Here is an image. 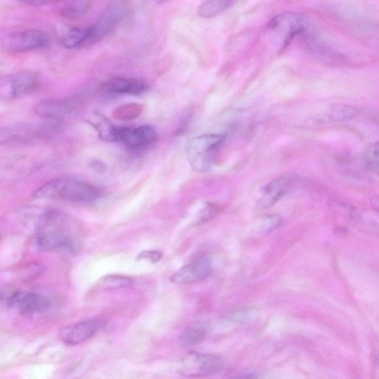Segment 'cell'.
I'll return each mask as SVG.
<instances>
[{"instance_id":"cell-25","label":"cell","mask_w":379,"mask_h":379,"mask_svg":"<svg viewBox=\"0 0 379 379\" xmlns=\"http://www.w3.org/2000/svg\"><path fill=\"white\" fill-rule=\"evenodd\" d=\"M281 218L277 215H268L261 219L258 225L259 233L268 235L275 231L281 224Z\"/></svg>"},{"instance_id":"cell-30","label":"cell","mask_w":379,"mask_h":379,"mask_svg":"<svg viewBox=\"0 0 379 379\" xmlns=\"http://www.w3.org/2000/svg\"><path fill=\"white\" fill-rule=\"evenodd\" d=\"M231 379H255V378L254 376L249 374V375L237 376Z\"/></svg>"},{"instance_id":"cell-26","label":"cell","mask_w":379,"mask_h":379,"mask_svg":"<svg viewBox=\"0 0 379 379\" xmlns=\"http://www.w3.org/2000/svg\"><path fill=\"white\" fill-rule=\"evenodd\" d=\"M365 162L372 172L378 173V144H372L366 149L365 153Z\"/></svg>"},{"instance_id":"cell-3","label":"cell","mask_w":379,"mask_h":379,"mask_svg":"<svg viewBox=\"0 0 379 379\" xmlns=\"http://www.w3.org/2000/svg\"><path fill=\"white\" fill-rule=\"evenodd\" d=\"M58 123L0 126V145L26 144L55 132Z\"/></svg>"},{"instance_id":"cell-6","label":"cell","mask_w":379,"mask_h":379,"mask_svg":"<svg viewBox=\"0 0 379 379\" xmlns=\"http://www.w3.org/2000/svg\"><path fill=\"white\" fill-rule=\"evenodd\" d=\"M222 366V360L216 355L191 352L185 355L180 369L185 377L203 378L217 373Z\"/></svg>"},{"instance_id":"cell-31","label":"cell","mask_w":379,"mask_h":379,"mask_svg":"<svg viewBox=\"0 0 379 379\" xmlns=\"http://www.w3.org/2000/svg\"><path fill=\"white\" fill-rule=\"evenodd\" d=\"M265 379H272V378H265Z\"/></svg>"},{"instance_id":"cell-17","label":"cell","mask_w":379,"mask_h":379,"mask_svg":"<svg viewBox=\"0 0 379 379\" xmlns=\"http://www.w3.org/2000/svg\"><path fill=\"white\" fill-rule=\"evenodd\" d=\"M90 34V28H72L69 29L61 39L63 45L66 49H74L77 47H86Z\"/></svg>"},{"instance_id":"cell-7","label":"cell","mask_w":379,"mask_h":379,"mask_svg":"<svg viewBox=\"0 0 379 379\" xmlns=\"http://www.w3.org/2000/svg\"><path fill=\"white\" fill-rule=\"evenodd\" d=\"M39 86V79L32 71H20L0 82V98L14 100L31 93Z\"/></svg>"},{"instance_id":"cell-27","label":"cell","mask_w":379,"mask_h":379,"mask_svg":"<svg viewBox=\"0 0 379 379\" xmlns=\"http://www.w3.org/2000/svg\"><path fill=\"white\" fill-rule=\"evenodd\" d=\"M162 258V254L158 251H144L140 252L137 256V260L146 259L153 264L158 263Z\"/></svg>"},{"instance_id":"cell-28","label":"cell","mask_w":379,"mask_h":379,"mask_svg":"<svg viewBox=\"0 0 379 379\" xmlns=\"http://www.w3.org/2000/svg\"><path fill=\"white\" fill-rule=\"evenodd\" d=\"M217 208L212 204H206L203 210L200 212L199 222H205L209 220L211 217L216 215Z\"/></svg>"},{"instance_id":"cell-29","label":"cell","mask_w":379,"mask_h":379,"mask_svg":"<svg viewBox=\"0 0 379 379\" xmlns=\"http://www.w3.org/2000/svg\"><path fill=\"white\" fill-rule=\"evenodd\" d=\"M256 316L255 311H245L240 313H237L232 316V320L235 322H249L252 319L254 318Z\"/></svg>"},{"instance_id":"cell-12","label":"cell","mask_w":379,"mask_h":379,"mask_svg":"<svg viewBox=\"0 0 379 379\" xmlns=\"http://www.w3.org/2000/svg\"><path fill=\"white\" fill-rule=\"evenodd\" d=\"M211 272L210 259L206 256L199 257L193 263L175 272L171 278V281L175 284H194L206 279Z\"/></svg>"},{"instance_id":"cell-22","label":"cell","mask_w":379,"mask_h":379,"mask_svg":"<svg viewBox=\"0 0 379 379\" xmlns=\"http://www.w3.org/2000/svg\"><path fill=\"white\" fill-rule=\"evenodd\" d=\"M91 8V3L86 1L73 2L65 6L61 14L70 20H78L85 17Z\"/></svg>"},{"instance_id":"cell-19","label":"cell","mask_w":379,"mask_h":379,"mask_svg":"<svg viewBox=\"0 0 379 379\" xmlns=\"http://www.w3.org/2000/svg\"><path fill=\"white\" fill-rule=\"evenodd\" d=\"M233 4L234 2L224 1V0L206 1L201 4L198 10L199 15L203 18H212L228 10Z\"/></svg>"},{"instance_id":"cell-18","label":"cell","mask_w":379,"mask_h":379,"mask_svg":"<svg viewBox=\"0 0 379 379\" xmlns=\"http://www.w3.org/2000/svg\"><path fill=\"white\" fill-rule=\"evenodd\" d=\"M207 330L200 324H194L186 327L180 336L179 341L185 346H196L203 341L206 336Z\"/></svg>"},{"instance_id":"cell-24","label":"cell","mask_w":379,"mask_h":379,"mask_svg":"<svg viewBox=\"0 0 379 379\" xmlns=\"http://www.w3.org/2000/svg\"><path fill=\"white\" fill-rule=\"evenodd\" d=\"M330 118L335 121H348L352 120L359 114L357 109L346 105H337L331 109Z\"/></svg>"},{"instance_id":"cell-13","label":"cell","mask_w":379,"mask_h":379,"mask_svg":"<svg viewBox=\"0 0 379 379\" xmlns=\"http://www.w3.org/2000/svg\"><path fill=\"white\" fill-rule=\"evenodd\" d=\"M156 130L149 125L135 128L118 127L116 141H122L130 148H144L156 141Z\"/></svg>"},{"instance_id":"cell-4","label":"cell","mask_w":379,"mask_h":379,"mask_svg":"<svg viewBox=\"0 0 379 379\" xmlns=\"http://www.w3.org/2000/svg\"><path fill=\"white\" fill-rule=\"evenodd\" d=\"M33 247L39 252H71L77 250L78 242L72 235L59 226L40 231L34 237Z\"/></svg>"},{"instance_id":"cell-5","label":"cell","mask_w":379,"mask_h":379,"mask_svg":"<svg viewBox=\"0 0 379 379\" xmlns=\"http://www.w3.org/2000/svg\"><path fill=\"white\" fill-rule=\"evenodd\" d=\"M127 13L128 6L125 3L121 1L111 3L98 22L89 27L90 34L86 47L104 39L125 18Z\"/></svg>"},{"instance_id":"cell-9","label":"cell","mask_w":379,"mask_h":379,"mask_svg":"<svg viewBox=\"0 0 379 379\" xmlns=\"http://www.w3.org/2000/svg\"><path fill=\"white\" fill-rule=\"evenodd\" d=\"M268 29L281 36L283 47L288 45L295 37L305 31L304 19L298 14L286 13L272 19Z\"/></svg>"},{"instance_id":"cell-8","label":"cell","mask_w":379,"mask_h":379,"mask_svg":"<svg viewBox=\"0 0 379 379\" xmlns=\"http://www.w3.org/2000/svg\"><path fill=\"white\" fill-rule=\"evenodd\" d=\"M47 35L39 30H25L8 36L4 42L6 49L12 53H22L42 49L49 45Z\"/></svg>"},{"instance_id":"cell-10","label":"cell","mask_w":379,"mask_h":379,"mask_svg":"<svg viewBox=\"0 0 379 379\" xmlns=\"http://www.w3.org/2000/svg\"><path fill=\"white\" fill-rule=\"evenodd\" d=\"M105 324L101 319L86 320L63 328L61 331V339L65 345H79L96 335Z\"/></svg>"},{"instance_id":"cell-16","label":"cell","mask_w":379,"mask_h":379,"mask_svg":"<svg viewBox=\"0 0 379 379\" xmlns=\"http://www.w3.org/2000/svg\"><path fill=\"white\" fill-rule=\"evenodd\" d=\"M148 86L146 82L137 79L114 77L107 80L102 90L113 94L139 95L146 92Z\"/></svg>"},{"instance_id":"cell-20","label":"cell","mask_w":379,"mask_h":379,"mask_svg":"<svg viewBox=\"0 0 379 379\" xmlns=\"http://www.w3.org/2000/svg\"><path fill=\"white\" fill-rule=\"evenodd\" d=\"M144 111V105L130 103L117 107L113 111L112 115L118 121H130L135 120Z\"/></svg>"},{"instance_id":"cell-21","label":"cell","mask_w":379,"mask_h":379,"mask_svg":"<svg viewBox=\"0 0 379 379\" xmlns=\"http://www.w3.org/2000/svg\"><path fill=\"white\" fill-rule=\"evenodd\" d=\"M134 284L132 278L122 275H107L99 281V284L107 289L127 288L133 286Z\"/></svg>"},{"instance_id":"cell-15","label":"cell","mask_w":379,"mask_h":379,"mask_svg":"<svg viewBox=\"0 0 379 379\" xmlns=\"http://www.w3.org/2000/svg\"><path fill=\"white\" fill-rule=\"evenodd\" d=\"M79 102V98L44 100L36 106L35 112L42 118L56 120L72 111Z\"/></svg>"},{"instance_id":"cell-1","label":"cell","mask_w":379,"mask_h":379,"mask_svg":"<svg viewBox=\"0 0 379 379\" xmlns=\"http://www.w3.org/2000/svg\"><path fill=\"white\" fill-rule=\"evenodd\" d=\"M34 197L67 201L79 204H91L102 197L99 188L72 177H61L46 183L34 192Z\"/></svg>"},{"instance_id":"cell-23","label":"cell","mask_w":379,"mask_h":379,"mask_svg":"<svg viewBox=\"0 0 379 379\" xmlns=\"http://www.w3.org/2000/svg\"><path fill=\"white\" fill-rule=\"evenodd\" d=\"M98 121L93 123V126L96 127L100 137L109 141H116V134L118 127L114 125L108 118L103 116H98Z\"/></svg>"},{"instance_id":"cell-11","label":"cell","mask_w":379,"mask_h":379,"mask_svg":"<svg viewBox=\"0 0 379 379\" xmlns=\"http://www.w3.org/2000/svg\"><path fill=\"white\" fill-rule=\"evenodd\" d=\"M8 304L23 314H37L45 311L49 307V302L39 293L18 291L7 298Z\"/></svg>"},{"instance_id":"cell-2","label":"cell","mask_w":379,"mask_h":379,"mask_svg":"<svg viewBox=\"0 0 379 379\" xmlns=\"http://www.w3.org/2000/svg\"><path fill=\"white\" fill-rule=\"evenodd\" d=\"M224 139L225 136L220 134H206L190 139L186 149L192 168L197 171L208 170L212 164L213 154Z\"/></svg>"},{"instance_id":"cell-14","label":"cell","mask_w":379,"mask_h":379,"mask_svg":"<svg viewBox=\"0 0 379 379\" xmlns=\"http://www.w3.org/2000/svg\"><path fill=\"white\" fill-rule=\"evenodd\" d=\"M292 182L291 176H282L269 183L261 190L256 201L257 208L265 209L274 206L287 193Z\"/></svg>"}]
</instances>
